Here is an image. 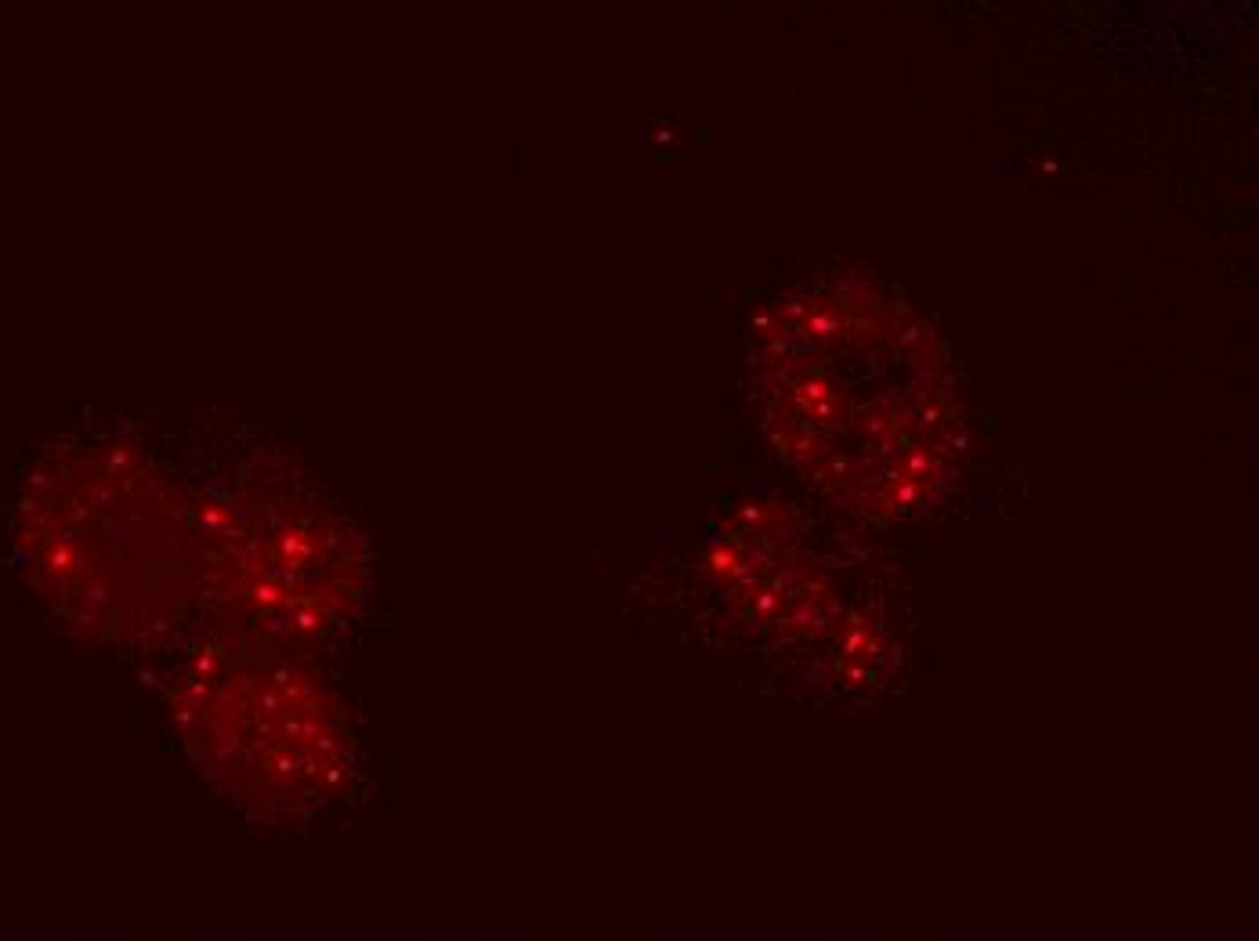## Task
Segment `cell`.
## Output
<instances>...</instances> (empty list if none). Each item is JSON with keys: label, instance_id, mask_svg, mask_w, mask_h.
<instances>
[{"label": "cell", "instance_id": "2", "mask_svg": "<svg viewBox=\"0 0 1259 941\" xmlns=\"http://www.w3.org/2000/svg\"><path fill=\"white\" fill-rule=\"evenodd\" d=\"M33 565L84 627L171 645L199 616V540L185 485L127 438L51 453L29 478Z\"/></svg>", "mask_w": 1259, "mask_h": 941}, {"label": "cell", "instance_id": "8", "mask_svg": "<svg viewBox=\"0 0 1259 941\" xmlns=\"http://www.w3.org/2000/svg\"><path fill=\"white\" fill-rule=\"evenodd\" d=\"M851 413H854L851 399H847V395L840 391V395H833V399H825V402H818V406H811L804 417L811 420V428H815V431H822V435H833V431L851 428Z\"/></svg>", "mask_w": 1259, "mask_h": 941}, {"label": "cell", "instance_id": "10", "mask_svg": "<svg viewBox=\"0 0 1259 941\" xmlns=\"http://www.w3.org/2000/svg\"><path fill=\"white\" fill-rule=\"evenodd\" d=\"M851 431L862 438L865 446H872V442H880V438L894 435V431H890L887 409H880L876 402H872V406H865V409H854V413H851Z\"/></svg>", "mask_w": 1259, "mask_h": 941}, {"label": "cell", "instance_id": "1", "mask_svg": "<svg viewBox=\"0 0 1259 941\" xmlns=\"http://www.w3.org/2000/svg\"><path fill=\"white\" fill-rule=\"evenodd\" d=\"M199 540L203 630L297 652L337 637L370 594V543L275 446L181 482Z\"/></svg>", "mask_w": 1259, "mask_h": 941}, {"label": "cell", "instance_id": "4", "mask_svg": "<svg viewBox=\"0 0 1259 941\" xmlns=\"http://www.w3.org/2000/svg\"><path fill=\"white\" fill-rule=\"evenodd\" d=\"M829 297H833L836 305L843 312L858 319V315H869V312H883V286L876 283L869 268L862 265H840L833 272V286H829Z\"/></svg>", "mask_w": 1259, "mask_h": 941}, {"label": "cell", "instance_id": "6", "mask_svg": "<svg viewBox=\"0 0 1259 941\" xmlns=\"http://www.w3.org/2000/svg\"><path fill=\"white\" fill-rule=\"evenodd\" d=\"M890 344L912 362H948V348L941 344L934 319H919V315L898 319V326L890 333Z\"/></svg>", "mask_w": 1259, "mask_h": 941}, {"label": "cell", "instance_id": "13", "mask_svg": "<svg viewBox=\"0 0 1259 941\" xmlns=\"http://www.w3.org/2000/svg\"><path fill=\"white\" fill-rule=\"evenodd\" d=\"M767 511H771V504H760V500H746V504L735 507V522H739V536H753V533H760V525L767 522Z\"/></svg>", "mask_w": 1259, "mask_h": 941}, {"label": "cell", "instance_id": "3", "mask_svg": "<svg viewBox=\"0 0 1259 941\" xmlns=\"http://www.w3.org/2000/svg\"><path fill=\"white\" fill-rule=\"evenodd\" d=\"M167 706L199 775L261 822L312 818L359 768L348 710L297 652L203 630L171 674Z\"/></svg>", "mask_w": 1259, "mask_h": 941}, {"label": "cell", "instance_id": "7", "mask_svg": "<svg viewBox=\"0 0 1259 941\" xmlns=\"http://www.w3.org/2000/svg\"><path fill=\"white\" fill-rule=\"evenodd\" d=\"M894 326H898V315L890 312V308L858 315V319H851V326H847V344H851V348H872V344L890 341Z\"/></svg>", "mask_w": 1259, "mask_h": 941}, {"label": "cell", "instance_id": "11", "mask_svg": "<svg viewBox=\"0 0 1259 941\" xmlns=\"http://www.w3.org/2000/svg\"><path fill=\"white\" fill-rule=\"evenodd\" d=\"M948 370V362H912V377L905 384V399L909 402H927L938 388L941 373Z\"/></svg>", "mask_w": 1259, "mask_h": 941}, {"label": "cell", "instance_id": "9", "mask_svg": "<svg viewBox=\"0 0 1259 941\" xmlns=\"http://www.w3.org/2000/svg\"><path fill=\"white\" fill-rule=\"evenodd\" d=\"M898 460H901V475L916 478L919 485H930V482H934V475H938V464H941V457L934 453V449L912 446V442H905V446H901V457Z\"/></svg>", "mask_w": 1259, "mask_h": 941}, {"label": "cell", "instance_id": "15", "mask_svg": "<svg viewBox=\"0 0 1259 941\" xmlns=\"http://www.w3.org/2000/svg\"><path fill=\"white\" fill-rule=\"evenodd\" d=\"M778 326H782V323H778V315H775V312H771V305H767V308H760V312H757V315H753V319H749V330L757 333V341H760V344H767V341H771V333H775V330H778Z\"/></svg>", "mask_w": 1259, "mask_h": 941}, {"label": "cell", "instance_id": "12", "mask_svg": "<svg viewBox=\"0 0 1259 941\" xmlns=\"http://www.w3.org/2000/svg\"><path fill=\"white\" fill-rule=\"evenodd\" d=\"M887 504L894 514H905V511H912V507H923V485L909 475L894 478V482L887 485Z\"/></svg>", "mask_w": 1259, "mask_h": 941}, {"label": "cell", "instance_id": "14", "mask_svg": "<svg viewBox=\"0 0 1259 941\" xmlns=\"http://www.w3.org/2000/svg\"><path fill=\"white\" fill-rule=\"evenodd\" d=\"M771 312L778 315V323H804L807 294H796V290H789V294H782L775 305H771Z\"/></svg>", "mask_w": 1259, "mask_h": 941}, {"label": "cell", "instance_id": "5", "mask_svg": "<svg viewBox=\"0 0 1259 941\" xmlns=\"http://www.w3.org/2000/svg\"><path fill=\"white\" fill-rule=\"evenodd\" d=\"M804 333L815 341V348L833 355L840 344H847V326H851V315L843 312L836 305L833 297H807V312H804Z\"/></svg>", "mask_w": 1259, "mask_h": 941}]
</instances>
